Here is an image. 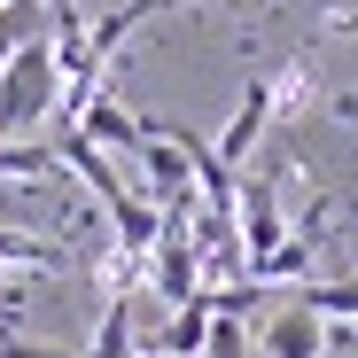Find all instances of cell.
Masks as SVG:
<instances>
[{"label": "cell", "instance_id": "6da1fadb", "mask_svg": "<svg viewBox=\"0 0 358 358\" xmlns=\"http://www.w3.org/2000/svg\"><path fill=\"white\" fill-rule=\"evenodd\" d=\"M39 101H55V55H47V31L16 55L8 71H0V141H16L31 117H39Z\"/></svg>", "mask_w": 358, "mask_h": 358}, {"label": "cell", "instance_id": "7a4b0ae2", "mask_svg": "<svg viewBox=\"0 0 358 358\" xmlns=\"http://www.w3.org/2000/svg\"><path fill=\"white\" fill-rule=\"evenodd\" d=\"M265 125H273V86H265V71H257V78H250V94H242V109H234V125L210 141V148H218V164H226V171H242V164H250V148L265 141Z\"/></svg>", "mask_w": 358, "mask_h": 358}, {"label": "cell", "instance_id": "3957f363", "mask_svg": "<svg viewBox=\"0 0 358 358\" xmlns=\"http://www.w3.org/2000/svg\"><path fill=\"white\" fill-rule=\"evenodd\" d=\"M257 350H265V358H327V320H320V312H304V304L288 296V312H273V320H265Z\"/></svg>", "mask_w": 358, "mask_h": 358}, {"label": "cell", "instance_id": "277c9868", "mask_svg": "<svg viewBox=\"0 0 358 358\" xmlns=\"http://www.w3.org/2000/svg\"><path fill=\"white\" fill-rule=\"evenodd\" d=\"M203 343H210V296H187V304L164 320L156 358H203Z\"/></svg>", "mask_w": 358, "mask_h": 358}, {"label": "cell", "instance_id": "5b68a950", "mask_svg": "<svg viewBox=\"0 0 358 358\" xmlns=\"http://www.w3.org/2000/svg\"><path fill=\"white\" fill-rule=\"evenodd\" d=\"M71 133H86V141H117V148H141V117H133L125 101H117L109 86H101V94L86 101V117H78Z\"/></svg>", "mask_w": 358, "mask_h": 358}, {"label": "cell", "instance_id": "8992f818", "mask_svg": "<svg viewBox=\"0 0 358 358\" xmlns=\"http://www.w3.org/2000/svg\"><path fill=\"white\" fill-rule=\"evenodd\" d=\"M55 156H63V164H71V171H78V179H86V187H94V195H101V203H109V195H117V187H125V179H117V171H109V164H101V148H94V141H86V133H63V141H55Z\"/></svg>", "mask_w": 358, "mask_h": 358}, {"label": "cell", "instance_id": "52a82bcc", "mask_svg": "<svg viewBox=\"0 0 358 358\" xmlns=\"http://www.w3.org/2000/svg\"><path fill=\"white\" fill-rule=\"evenodd\" d=\"M39 31H47V24H39V0H8V8H0V71H8Z\"/></svg>", "mask_w": 358, "mask_h": 358}, {"label": "cell", "instance_id": "ba28073f", "mask_svg": "<svg viewBox=\"0 0 358 358\" xmlns=\"http://www.w3.org/2000/svg\"><path fill=\"white\" fill-rule=\"evenodd\" d=\"M296 304L320 312V320H358V280H304Z\"/></svg>", "mask_w": 358, "mask_h": 358}, {"label": "cell", "instance_id": "9c48e42d", "mask_svg": "<svg viewBox=\"0 0 358 358\" xmlns=\"http://www.w3.org/2000/svg\"><path fill=\"white\" fill-rule=\"evenodd\" d=\"M203 358H250V335H242V320L210 312V343H203Z\"/></svg>", "mask_w": 358, "mask_h": 358}, {"label": "cell", "instance_id": "30bf717a", "mask_svg": "<svg viewBox=\"0 0 358 358\" xmlns=\"http://www.w3.org/2000/svg\"><path fill=\"white\" fill-rule=\"evenodd\" d=\"M0 8H8V0H0Z\"/></svg>", "mask_w": 358, "mask_h": 358}, {"label": "cell", "instance_id": "8fae6325", "mask_svg": "<svg viewBox=\"0 0 358 358\" xmlns=\"http://www.w3.org/2000/svg\"><path fill=\"white\" fill-rule=\"evenodd\" d=\"M148 358H156V350H148Z\"/></svg>", "mask_w": 358, "mask_h": 358}]
</instances>
